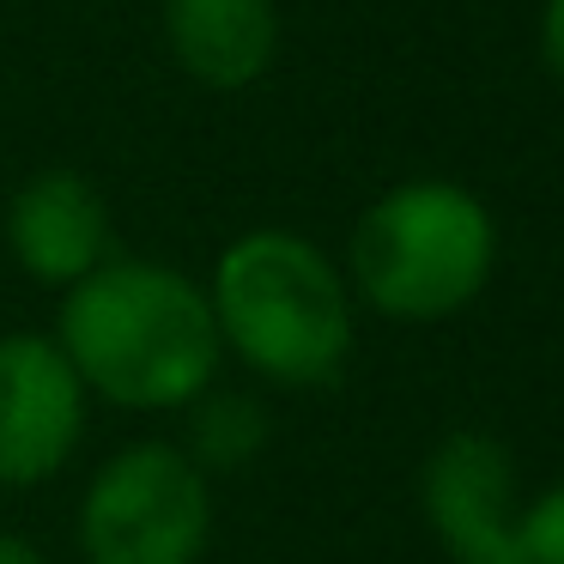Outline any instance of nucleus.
Segmentation results:
<instances>
[{
  "instance_id": "3",
  "label": "nucleus",
  "mask_w": 564,
  "mask_h": 564,
  "mask_svg": "<svg viewBox=\"0 0 564 564\" xmlns=\"http://www.w3.org/2000/svg\"><path fill=\"white\" fill-rule=\"evenodd\" d=\"M346 285L389 322H449L498 273V219L449 176L394 183L358 213L346 243Z\"/></svg>"
},
{
  "instance_id": "4",
  "label": "nucleus",
  "mask_w": 564,
  "mask_h": 564,
  "mask_svg": "<svg viewBox=\"0 0 564 564\" xmlns=\"http://www.w3.org/2000/svg\"><path fill=\"white\" fill-rule=\"evenodd\" d=\"M213 540V479L176 443H122L79 498L86 564H200Z\"/></svg>"
},
{
  "instance_id": "8",
  "label": "nucleus",
  "mask_w": 564,
  "mask_h": 564,
  "mask_svg": "<svg viewBox=\"0 0 564 564\" xmlns=\"http://www.w3.org/2000/svg\"><path fill=\"white\" fill-rule=\"evenodd\" d=\"M171 62L207 91H249L280 55L273 0H164Z\"/></svg>"
},
{
  "instance_id": "9",
  "label": "nucleus",
  "mask_w": 564,
  "mask_h": 564,
  "mask_svg": "<svg viewBox=\"0 0 564 564\" xmlns=\"http://www.w3.org/2000/svg\"><path fill=\"white\" fill-rule=\"evenodd\" d=\"M268 437H273V425H268V406L261 401L231 394V389H207L200 401L183 406V443L176 449L207 479H219V474H237V467L256 462L268 449Z\"/></svg>"
},
{
  "instance_id": "5",
  "label": "nucleus",
  "mask_w": 564,
  "mask_h": 564,
  "mask_svg": "<svg viewBox=\"0 0 564 564\" xmlns=\"http://www.w3.org/2000/svg\"><path fill=\"white\" fill-rule=\"evenodd\" d=\"M86 382L55 334H0V486H43L86 443Z\"/></svg>"
},
{
  "instance_id": "2",
  "label": "nucleus",
  "mask_w": 564,
  "mask_h": 564,
  "mask_svg": "<svg viewBox=\"0 0 564 564\" xmlns=\"http://www.w3.org/2000/svg\"><path fill=\"white\" fill-rule=\"evenodd\" d=\"M219 346L273 389H328L352 358V285L304 231L256 225L213 261Z\"/></svg>"
},
{
  "instance_id": "11",
  "label": "nucleus",
  "mask_w": 564,
  "mask_h": 564,
  "mask_svg": "<svg viewBox=\"0 0 564 564\" xmlns=\"http://www.w3.org/2000/svg\"><path fill=\"white\" fill-rule=\"evenodd\" d=\"M540 62L564 86V0H546V13H540Z\"/></svg>"
},
{
  "instance_id": "12",
  "label": "nucleus",
  "mask_w": 564,
  "mask_h": 564,
  "mask_svg": "<svg viewBox=\"0 0 564 564\" xmlns=\"http://www.w3.org/2000/svg\"><path fill=\"white\" fill-rule=\"evenodd\" d=\"M0 564H50V552H43L31 534H13V528H0Z\"/></svg>"
},
{
  "instance_id": "6",
  "label": "nucleus",
  "mask_w": 564,
  "mask_h": 564,
  "mask_svg": "<svg viewBox=\"0 0 564 564\" xmlns=\"http://www.w3.org/2000/svg\"><path fill=\"white\" fill-rule=\"evenodd\" d=\"M522 503V474L491 431H449L419 467V510L455 564H510Z\"/></svg>"
},
{
  "instance_id": "1",
  "label": "nucleus",
  "mask_w": 564,
  "mask_h": 564,
  "mask_svg": "<svg viewBox=\"0 0 564 564\" xmlns=\"http://www.w3.org/2000/svg\"><path fill=\"white\" fill-rule=\"evenodd\" d=\"M55 346L86 394L122 413H183L225 365L207 285L140 256H110L98 273L67 285Z\"/></svg>"
},
{
  "instance_id": "7",
  "label": "nucleus",
  "mask_w": 564,
  "mask_h": 564,
  "mask_svg": "<svg viewBox=\"0 0 564 564\" xmlns=\"http://www.w3.org/2000/svg\"><path fill=\"white\" fill-rule=\"evenodd\" d=\"M7 249L37 285H79L116 256L110 200L79 171H37L7 207Z\"/></svg>"
},
{
  "instance_id": "10",
  "label": "nucleus",
  "mask_w": 564,
  "mask_h": 564,
  "mask_svg": "<svg viewBox=\"0 0 564 564\" xmlns=\"http://www.w3.org/2000/svg\"><path fill=\"white\" fill-rule=\"evenodd\" d=\"M510 564H564V479L522 503Z\"/></svg>"
}]
</instances>
